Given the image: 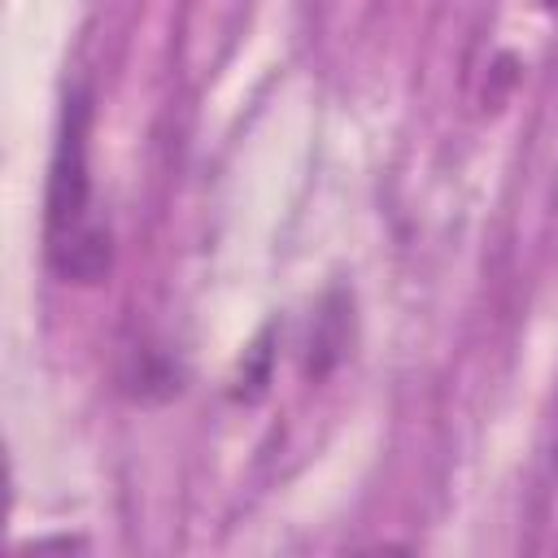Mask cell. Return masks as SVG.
<instances>
[{
	"label": "cell",
	"mask_w": 558,
	"mask_h": 558,
	"mask_svg": "<svg viewBox=\"0 0 558 558\" xmlns=\"http://www.w3.org/2000/svg\"><path fill=\"white\" fill-rule=\"evenodd\" d=\"M87 122H92L87 96L74 92L61 113V131L48 166V201H44V253L65 283H96L113 266V235L96 214V196H92Z\"/></svg>",
	"instance_id": "6da1fadb"
},
{
	"label": "cell",
	"mask_w": 558,
	"mask_h": 558,
	"mask_svg": "<svg viewBox=\"0 0 558 558\" xmlns=\"http://www.w3.org/2000/svg\"><path fill=\"white\" fill-rule=\"evenodd\" d=\"M541 4H545V9H558V0H541Z\"/></svg>",
	"instance_id": "7a4b0ae2"
}]
</instances>
